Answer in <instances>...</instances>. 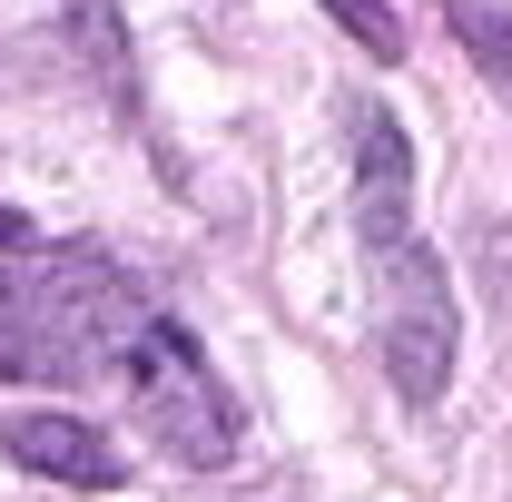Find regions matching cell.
Returning <instances> with one entry per match:
<instances>
[{"mask_svg":"<svg viewBox=\"0 0 512 502\" xmlns=\"http://www.w3.org/2000/svg\"><path fill=\"white\" fill-rule=\"evenodd\" d=\"M128 306L138 286L89 247L0 266V375H99Z\"/></svg>","mask_w":512,"mask_h":502,"instance_id":"6da1fadb","label":"cell"},{"mask_svg":"<svg viewBox=\"0 0 512 502\" xmlns=\"http://www.w3.org/2000/svg\"><path fill=\"white\" fill-rule=\"evenodd\" d=\"M99 384H119L128 424H138L148 443H168L178 463H227V453H237V404H227V384L207 375L197 335H188L168 306H148V296H138V306L119 315Z\"/></svg>","mask_w":512,"mask_h":502,"instance_id":"7a4b0ae2","label":"cell"},{"mask_svg":"<svg viewBox=\"0 0 512 502\" xmlns=\"http://www.w3.org/2000/svg\"><path fill=\"white\" fill-rule=\"evenodd\" d=\"M384 375L404 404H434L453 384V286L424 247L384 256Z\"/></svg>","mask_w":512,"mask_h":502,"instance_id":"3957f363","label":"cell"},{"mask_svg":"<svg viewBox=\"0 0 512 502\" xmlns=\"http://www.w3.org/2000/svg\"><path fill=\"white\" fill-rule=\"evenodd\" d=\"M404 217H414V148H404V128L394 109H355V237L375 256L404 247Z\"/></svg>","mask_w":512,"mask_h":502,"instance_id":"277c9868","label":"cell"},{"mask_svg":"<svg viewBox=\"0 0 512 502\" xmlns=\"http://www.w3.org/2000/svg\"><path fill=\"white\" fill-rule=\"evenodd\" d=\"M0 443H10V463H30V473H50V483H79V493H109L128 473V453L99 434V424H79V414H10Z\"/></svg>","mask_w":512,"mask_h":502,"instance_id":"5b68a950","label":"cell"},{"mask_svg":"<svg viewBox=\"0 0 512 502\" xmlns=\"http://www.w3.org/2000/svg\"><path fill=\"white\" fill-rule=\"evenodd\" d=\"M453 30L473 40V60L493 69V79H512V10H493V0H444Z\"/></svg>","mask_w":512,"mask_h":502,"instance_id":"8992f818","label":"cell"},{"mask_svg":"<svg viewBox=\"0 0 512 502\" xmlns=\"http://www.w3.org/2000/svg\"><path fill=\"white\" fill-rule=\"evenodd\" d=\"M325 10H335V20L375 50V60H394V50H404V30H394V10H384V0H325Z\"/></svg>","mask_w":512,"mask_h":502,"instance_id":"52a82bcc","label":"cell"},{"mask_svg":"<svg viewBox=\"0 0 512 502\" xmlns=\"http://www.w3.org/2000/svg\"><path fill=\"white\" fill-rule=\"evenodd\" d=\"M30 247V217H20V207H0V256H20Z\"/></svg>","mask_w":512,"mask_h":502,"instance_id":"ba28073f","label":"cell"}]
</instances>
